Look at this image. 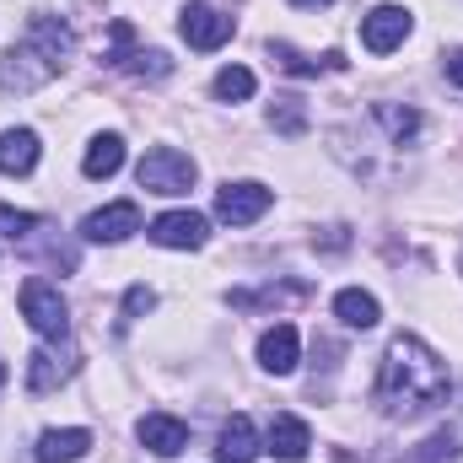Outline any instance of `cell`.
Instances as JSON below:
<instances>
[{
    "instance_id": "cell-1",
    "label": "cell",
    "mask_w": 463,
    "mask_h": 463,
    "mask_svg": "<svg viewBox=\"0 0 463 463\" xmlns=\"http://www.w3.org/2000/svg\"><path fill=\"white\" fill-rule=\"evenodd\" d=\"M453 393V372L437 350L415 335H393L377 366V410L388 420H415L431 415L437 404H448Z\"/></svg>"
},
{
    "instance_id": "cell-2",
    "label": "cell",
    "mask_w": 463,
    "mask_h": 463,
    "mask_svg": "<svg viewBox=\"0 0 463 463\" xmlns=\"http://www.w3.org/2000/svg\"><path fill=\"white\" fill-rule=\"evenodd\" d=\"M71 49H76V33L60 16H49V11L27 16V38L0 54V92H38V87H49L60 76V65L71 60Z\"/></svg>"
},
{
    "instance_id": "cell-3",
    "label": "cell",
    "mask_w": 463,
    "mask_h": 463,
    "mask_svg": "<svg viewBox=\"0 0 463 463\" xmlns=\"http://www.w3.org/2000/svg\"><path fill=\"white\" fill-rule=\"evenodd\" d=\"M22 318L43 335V340H71V307H65V297H60V286H49V280H22Z\"/></svg>"
},
{
    "instance_id": "cell-4",
    "label": "cell",
    "mask_w": 463,
    "mask_h": 463,
    "mask_svg": "<svg viewBox=\"0 0 463 463\" xmlns=\"http://www.w3.org/2000/svg\"><path fill=\"white\" fill-rule=\"evenodd\" d=\"M135 178H140L146 194H189L194 189V156H184L173 146H156V151L140 156Z\"/></svg>"
},
{
    "instance_id": "cell-5",
    "label": "cell",
    "mask_w": 463,
    "mask_h": 463,
    "mask_svg": "<svg viewBox=\"0 0 463 463\" xmlns=\"http://www.w3.org/2000/svg\"><path fill=\"white\" fill-rule=\"evenodd\" d=\"M178 33H184V43H189V49H222L232 33H237V22H232L227 11L205 5V0H189V5H184V16H178Z\"/></svg>"
},
{
    "instance_id": "cell-6",
    "label": "cell",
    "mask_w": 463,
    "mask_h": 463,
    "mask_svg": "<svg viewBox=\"0 0 463 463\" xmlns=\"http://www.w3.org/2000/svg\"><path fill=\"white\" fill-rule=\"evenodd\" d=\"M269 205H275V194H269L264 184H253V178H242V184H222V194H216V216H222L227 227H248V222H259Z\"/></svg>"
},
{
    "instance_id": "cell-7",
    "label": "cell",
    "mask_w": 463,
    "mask_h": 463,
    "mask_svg": "<svg viewBox=\"0 0 463 463\" xmlns=\"http://www.w3.org/2000/svg\"><path fill=\"white\" fill-rule=\"evenodd\" d=\"M410 11L404 5H377L372 16H361V43L372 49V54H393L404 38H410Z\"/></svg>"
},
{
    "instance_id": "cell-8",
    "label": "cell",
    "mask_w": 463,
    "mask_h": 463,
    "mask_svg": "<svg viewBox=\"0 0 463 463\" xmlns=\"http://www.w3.org/2000/svg\"><path fill=\"white\" fill-rule=\"evenodd\" d=\"M129 232H140V205L135 200H114V205H103V211H92L81 222L87 242H124Z\"/></svg>"
},
{
    "instance_id": "cell-9",
    "label": "cell",
    "mask_w": 463,
    "mask_h": 463,
    "mask_svg": "<svg viewBox=\"0 0 463 463\" xmlns=\"http://www.w3.org/2000/svg\"><path fill=\"white\" fill-rule=\"evenodd\" d=\"M156 248H205V216L200 211H167L146 232Z\"/></svg>"
},
{
    "instance_id": "cell-10",
    "label": "cell",
    "mask_w": 463,
    "mask_h": 463,
    "mask_svg": "<svg viewBox=\"0 0 463 463\" xmlns=\"http://www.w3.org/2000/svg\"><path fill=\"white\" fill-rule=\"evenodd\" d=\"M135 437H140V442H146L156 458H173V453H184V448H189V426H184L178 415H167V410H156V415H140Z\"/></svg>"
},
{
    "instance_id": "cell-11",
    "label": "cell",
    "mask_w": 463,
    "mask_h": 463,
    "mask_svg": "<svg viewBox=\"0 0 463 463\" xmlns=\"http://www.w3.org/2000/svg\"><path fill=\"white\" fill-rule=\"evenodd\" d=\"M307 448H313V431H307V420H297V415H275V420H269L264 453H275L280 463H302V458H307Z\"/></svg>"
},
{
    "instance_id": "cell-12",
    "label": "cell",
    "mask_w": 463,
    "mask_h": 463,
    "mask_svg": "<svg viewBox=\"0 0 463 463\" xmlns=\"http://www.w3.org/2000/svg\"><path fill=\"white\" fill-rule=\"evenodd\" d=\"M297 355H302V340H297V329H291V324L264 329V340H259V366H264V372L286 377V372H297Z\"/></svg>"
},
{
    "instance_id": "cell-13",
    "label": "cell",
    "mask_w": 463,
    "mask_h": 463,
    "mask_svg": "<svg viewBox=\"0 0 463 463\" xmlns=\"http://www.w3.org/2000/svg\"><path fill=\"white\" fill-rule=\"evenodd\" d=\"M38 167V135L33 129H0V173L27 178Z\"/></svg>"
},
{
    "instance_id": "cell-14",
    "label": "cell",
    "mask_w": 463,
    "mask_h": 463,
    "mask_svg": "<svg viewBox=\"0 0 463 463\" xmlns=\"http://www.w3.org/2000/svg\"><path fill=\"white\" fill-rule=\"evenodd\" d=\"M87 448H92V431L65 426V431H43L33 458H38V463H76V458H87Z\"/></svg>"
},
{
    "instance_id": "cell-15",
    "label": "cell",
    "mask_w": 463,
    "mask_h": 463,
    "mask_svg": "<svg viewBox=\"0 0 463 463\" xmlns=\"http://www.w3.org/2000/svg\"><path fill=\"white\" fill-rule=\"evenodd\" d=\"M259 458V437H253V420L248 415H232L216 437V463H253Z\"/></svg>"
},
{
    "instance_id": "cell-16",
    "label": "cell",
    "mask_w": 463,
    "mask_h": 463,
    "mask_svg": "<svg viewBox=\"0 0 463 463\" xmlns=\"http://www.w3.org/2000/svg\"><path fill=\"white\" fill-rule=\"evenodd\" d=\"M269 60L286 71V76H318V71H345V54L340 49H329L324 60H307V54H297L291 43H269Z\"/></svg>"
},
{
    "instance_id": "cell-17",
    "label": "cell",
    "mask_w": 463,
    "mask_h": 463,
    "mask_svg": "<svg viewBox=\"0 0 463 463\" xmlns=\"http://www.w3.org/2000/svg\"><path fill=\"white\" fill-rule=\"evenodd\" d=\"M71 372H76V361H60L54 350H33V355H27V388H33V393H54Z\"/></svg>"
},
{
    "instance_id": "cell-18",
    "label": "cell",
    "mask_w": 463,
    "mask_h": 463,
    "mask_svg": "<svg viewBox=\"0 0 463 463\" xmlns=\"http://www.w3.org/2000/svg\"><path fill=\"white\" fill-rule=\"evenodd\" d=\"M335 318L345 324V329H372L377 318H383V307H377V297L372 291H361V286H350L335 297Z\"/></svg>"
},
{
    "instance_id": "cell-19",
    "label": "cell",
    "mask_w": 463,
    "mask_h": 463,
    "mask_svg": "<svg viewBox=\"0 0 463 463\" xmlns=\"http://www.w3.org/2000/svg\"><path fill=\"white\" fill-rule=\"evenodd\" d=\"M118 167H124V140H118V135H98V140L87 146L81 173H87V178H114Z\"/></svg>"
},
{
    "instance_id": "cell-20",
    "label": "cell",
    "mask_w": 463,
    "mask_h": 463,
    "mask_svg": "<svg viewBox=\"0 0 463 463\" xmlns=\"http://www.w3.org/2000/svg\"><path fill=\"white\" fill-rule=\"evenodd\" d=\"M307 297V280H291V286H264V291H232V307H264V302H302Z\"/></svg>"
},
{
    "instance_id": "cell-21",
    "label": "cell",
    "mask_w": 463,
    "mask_h": 463,
    "mask_svg": "<svg viewBox=\"0 0 463 463\" xmlns=\"http://www.w3.org/2000/svg\"><path fill=\"white\" fill-rule=\"evenodd\" d=\"M372 114L388 124V135H393V146H404V140H415L420 135V114L415 109H399V103H377Z\"/></svg>"
},
{
    "instance_id": "cell-22",
    "label": "cell",
    "mask_w": 463,
    "mask_h": 463,
    "mask_svg": "<svg viewBox=\"0 0 463 463\" xmlns=\"http://www.w3.org/2000/svg\"><path fill=\"white\" fill-rule=\"evenodd\" d=\"M253 87H259V81H253L248 65H227V71L216 76V98H222V103H242V98H253Z\"/></svg>"
},
{
    "instance_id": "cell-23",
    "label": "cell",
    "mask_w": 463,
    "mask_h": 463,
    "mask_svg": "<svg viewBox=\"0 0 463 463\" xmlns=\"http://www.w3.org/2000/svg\"><path fill=\"white\" fill-rule=\"evenodd\" d=\"M269 124H275L280 135H302V129H307V109H302V98H275Z\"/></svg>"
},
{
    "instance_id": "cell-24",
    "label": "cell",
    "mask_w": 463,
    "mask_h": 463,
    "mask_svg": "<svg viewBox=\"0 0 463 463\" xmlns=\"http://www.w3.org/2000/svg\"><path fill=\"white\" fill-rule=\"evenodd\" d=\"M129 54H135V27H129V22L118 16L114 27H109V54H103V60L124 71V65H129Z\"/></svg>"
},
{
    "instance_id": "cell-25",
    "label": "cell",
    "mask_w": 463,
    "mask_h": 463,
    "mask_svg": "<svg viewBox=\"0 0 463 463\" xmlns=\"http://www.w3.org/2000/svg\"><path fill=\"white\" fill-rule=\"evenodd\" d=\"M458 453H463V442H458V431L448 426V431H437V437L420 448V463H458Z\"/></svg>"
},
{
    "instance_id": "cell-26",
    "label": "cell",
    "mask_w": 463,
    "mask_h": 463,
    "mask_svg": "<svg viewBox=\"0 0 463 463\" xmlns=\"http://www.w3.org/2000/svg\"><path fill=\"white\" fill-rule=\"evenodd\" d=\"M0 227L11 232V237H27V232L43 227V216H33V211H11V205H0Z\"/></svg>"
},
{
    "instance_id": "cell-27",
    "label": "cell",
    "mask_w": 463,
    "mask_h": 463,
    "mask_svg": "<svg viewBox=\"0 0 463 463\" xmlns=\"http://www.w3.org/2000/svg\"><path fill=\"white\" fill-rule=\"evenodd\" d=\"M156 307V291L151 286H129L124 291V318H140V313H151Z\"/></svg>"
},
{
    "instance_id": "cell-28",
    "label": "cell",
    "mask_w": 463,
    "mask_h": 463,
    "mask_svg": "<svg viewBox=\"0 0 463 463\" xmlns=\"http://www.w3.org/2000/svg\"><path fill=\"white\" fill-rule=\"evenodd\" d=\"M448 76L463 87V49H453V54H448Z\"/></svg>"
},
{
    "instance_id": "cell-29",
    "label": "cell",
    "mask_w": 463,
    "mask_h": 463,
    "mask_svg": "<svg viewBox=\"0 0 463 463\" xmlns=\"http://www.w3.org/2000/svg\"><path fill=\"white\" fill-rule=\"evenodd\" d=\"M291 5H302V11H318V5H335V0H291Z\"/></svg>"
},
{
    "instance_id": "cell-30",
    "label": "cell",
    "mask_w": 463,
    "mask_h": 463,
    "mask_svg": "<svg viewBox=\"0 0 463 463\" xmlns=\"http://www.w3.org/2000/svg\"><path fill=\"white\" fill-rule=\"evenodd\" d=\"M0 383H5V361H0Z\"/></svg>"
},
{
    "instance_id": "cell-31",
    "label": "cell",
    "mask_w": 463,
    "mask_h": 463,
    "mask_svg": "<svg viewBox=\"0 0 463 463\" xmlns=\"http://www.w3.org/2000/svg\"><path fill=\"white\" fill-rule=\"evenodd\" d=\"M458 264H463V259H458Z\"/></svg>"
}]
</instances>
